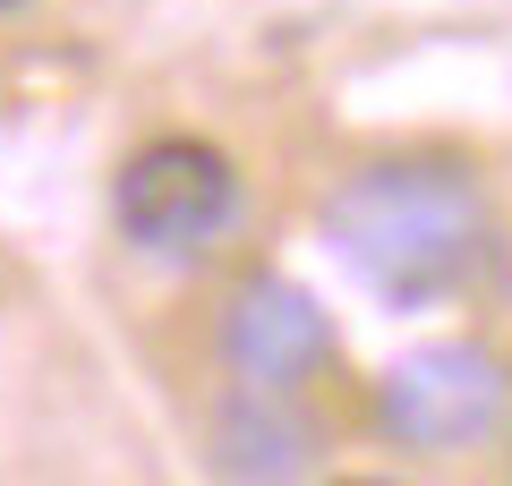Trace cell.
Returning <instances> with one entry per match:
<instances>
[{
	"mask_svg": "<svg viewBox=\"0 0 512 486\" xmlns=\"http://www.w3.org/2000/svg\"><path fill=\"white\" fill-rule=\"evenodd\" d=\"M0 9H9V0H0Z\"/></svg>",
	"mask_w": 512,
	"mask_h": 486,
	"instance_id": "6",
	"label": "cell"
},
{
	"mask_svg": "<svg viewBox=\"0 0 512 486\" xmlns=\"http://www.w3.org/2000/svg\"><path fill=\"white\" fill-rule=\"evenodd\" d=\"M325 239L384 299H444L487 265V205L453 162H376L333 188Z\"/></svg>",
	"mask_w": 512,
	"mask_h": 486,
	"instance_id": "1",
	"label": "cell"
},
{
	"mask_svg": "<svg viewBox=\"0 0 512 486\" xmlns=\"http://www.w3.org/2000/svg\"><path fill=\"white\" fill-rule=\"evenodd\" d=\"M222 359H231L239 384L299 393V384L333 359V324H325V307H316L299 282L256 273V282L231 299V316H222Z\"/></svg>",
	"mask_w": 512,
	"mask_h": 486,
	"instance_id": "4",
	"label": "cell"
},
{
	"mask_svg": "<svg viewBox=\"0 0 512 486\" xmlns=\"http://www.w3.org/2000/svg\"><path fill=\"white\" fill-rule=\"evenodd\" d=\"M214 469L222 478H308L316 469V435L299 427L291 393L239 384L214 418Z\"/></svg>",
	"mask_w": 512,
	"mask_h": 486,
	"instance_id": "5",
	"label": "cell"
},
{
	"mask_svg": "<svg viewBox=\"0 0 512 486\" xmlns=\"http://www.w3.org/2000/svg\"><path fill=\"white\" fill-rule=\"evenodd\" d=\"M504 418V367L478 342H436L410 350L393 376L376 384V427L410 452H453Z\"/></svg>",
	"mask_w": 512,
	"mask_h": 486,
	"instance_id": "3",
	"label": "cell"
},
{
	"mask_svg": "<svg viewBox=\"0 0 512 486\" xmlns=\"http://www.w3.org/2000/svg\"><path fill=\"white\" fill-rule=\"evenodd\" d=\"M239 205V171L222 145L205 137H154L120 162V188H111V214L137 248L154 256H180V248H205V239L231 222Z\"/></svg>",
	"mask_w": 512,
	"mask_h": 486,
	"instance_id": "2",
	"label": "cell"
}]
</instances>
